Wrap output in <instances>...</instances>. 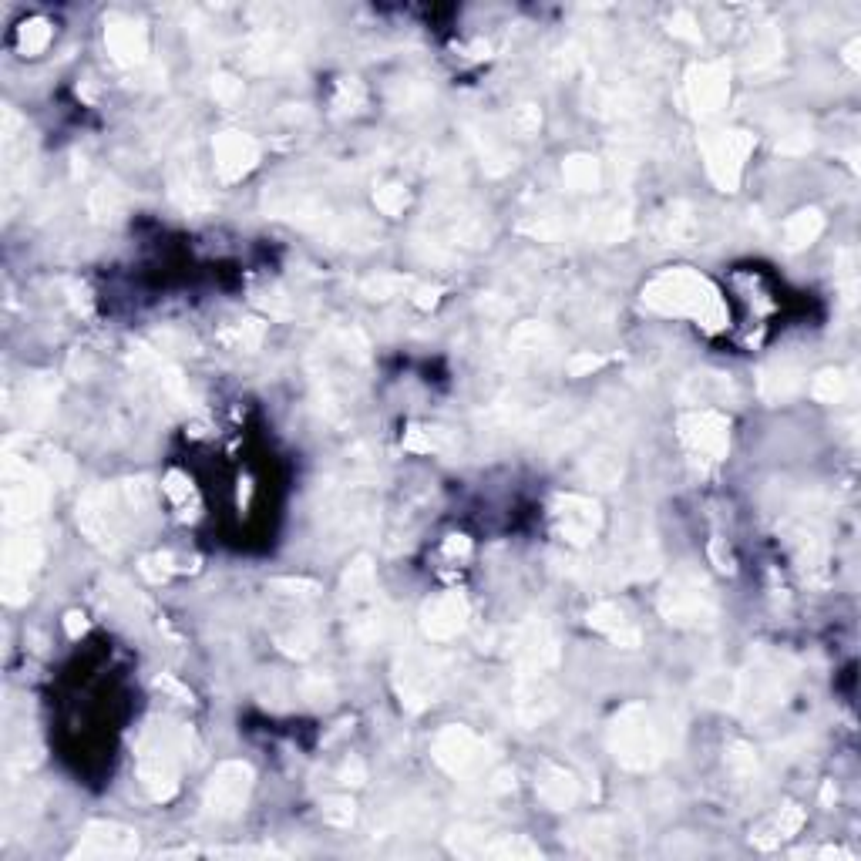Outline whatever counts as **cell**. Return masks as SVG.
<instances>
[{"label":"cell","mask_w":861,"mask_h":861,"mask_svg":"<svg viewBox=\"0 0 861 861\" xmlns=\"http://www.w3.org/2000/svg\"><path fill=\"white\" fill-rule=\"evenodd\" d=\"M609 751L623 767L646 771L656 767L670 751V730L646 703H629L609 727Z\"/></svg>","instance_id":"obj_1"},{"label":"cell","mask_w":861,"mask_h":861,"mask_svg":"<svg viewBox=\"0 0 861 861\" xmlns=\"http://www.w3.org/2000/svg\"><path fill=\"white\" fill-rule=\"evenodd\" d=\"M192 734L185 727H152L138 744V777L155 801H169L179 791V771L189 761Z\"/></svg>","instance_id":"obj_2"},{"label":"cell","mask_w":861,"mask_h":861,"mask_svg":"<svg viewBox=\"0 0 861 861\" xmlns=\"http://www.w3.org/2000/svg\"><path fill=\"white\" fill-rule=\"evenodd\" d=\"M643 300L653 310L663 313H680V317H697L707 327H720L724 323V307L714 286L693 270H670L646 286Z\"/></svg>","instance_id":"obj_3"},{"label":"cell","mask_w":861,"mask_h":861,"mask_svg":"<svg viewBox=\"0 0 861 861\" xmlns=\"http://www.w3.org/2000/svg\"><path fill=\"white\" fill-rule=\"evenodd\" d=\"M791 683V673L784 670L781 656L761 653L757 660L747 666L744 673L734 680V703L744 710L747 717H764L767 710H774L784 700Z\"/></svg>","instance_id":"obj_4"},{"label":"cell","mask_w":861,"mask_h":861,"mask_svg":"<svg viewBox=\"0 0 861 861\" xmlns=\"http://www.w3.org/2000/svg\"><path fill=\"white\" fill-rule=\"evenodd\" d=\"M660 613L677 626H710L717 616L714 589L697 572H680L660 592Z\"/></svg>","instance_id":"obj_5"},{"label":"cell","mask_w":861,"mask_h":861,"mask_svg":"<svg viewBox=\"0 0 861 861\" xmlns=\"http://www.w3.org/2000/svg\"><path fill=\"white\" fill-rule=\"evenodd\" d=\"M434 761L455 777H478L488 771V744L468 727H444L434 737Z\"/></svg>","instance_id":"obj_6"},{"label":"cell","mask_w":861,"mask_h":861,"mask_svg":"<svg viewBox=\"0 0 861 861\" xmlns=\"http://www.w3.org/2000/svg\"><path fill=\"white\" fill-rule=\"evenodd\" d=\"M44 562V542L37 539L31 529H24L21 535L7 539L4 545V596L7 603L17 606L31 596V576L37 572V566Z\"/></svg>","instance_id":"obj_7"},{"label":"cell","mask_w":861,"mask_h":861,"mask_svg":"<svg viewBox=\"0 0 861 861\" xmlns=\"http://www.w3.org/2000/svg\"><path fill=\"white\" fill-rule=\"evenodd\" d=\"M249 788H253V771L243 761H226L212 774L206 788V804L216 818H236L246 808Z\"/></svg>","instance_id":"obj_8"},{"label":"cell","mask_w":861,"mask_h":861,"mask_svg":"<svg viewBox=\"0 0 861 861\" xmlns=\"http://www.w3.org/2000/svg\"><path fill=\"white\" fill-rule=\"evenodd\" d=\"M515 656H518V670H522V677H545V673L559 663V640H555L552 626L542 623V619L525 623L522 629H518Z\"/></svg>","instance_id":"obj_9"},{"label":"cell","mask_w":861,"mask_h":861,"mask_svg":"<svg viewBox=\"0 0 861 861\" xmlns=\"http://www.w3.org/2000/svg\"><path fill=\"white\" fill-rule=\"evenodd\" d=\"M703 152H707V169L714 175V182L730 192L740 182V169H744V159L751 152V135L717 132L714 138L703 142Z\"/></svg>","instance_id":"obj_10"},{"label":"cell","mask_w":861,"mask_h":861,"mask_svg":"<svg viewBox=\"0 0 861 861\" xmlns=\"http://www.w3.org/2000/svg\"><path fill=\"white\" fill-rule=\"evenodd\" d=\"M680 434L690 444L693 455H703L707 461H720L727 451V418L714 407H700L680 418Z\"/></svg>","instance_id":"obj_11"},{"label":"cell","mask_w":861,"mask_h":861,"mask_svg":"<svg viewBox=\"0 0 861 861\" xmlns=\"http://www.w3.org/2000/svg\"><path fill=\"white\" fill-rule=\"evenodd\" d=\"M555 529L572 545H586L596 539L599 525H603V512L599 505L586 495H559L555 498Z\"/></svg>","instance_id":"obj_12"},{"label":"cell","mask_w":861,"mask_h":861,"mask_svg":"<svg viewBox=\"0 0 861 861\" xmlns=\"http://www.w3.org/2000/svg\"><path fill=\"white\" fill-rule=\"evenodd\" d=\"M438 687H441L438 666H434L424 653H407L401 666H397V690H401V697L411 703L414 710L434 703Z\"/></svg>","instance_id":"obj_13"},{"label":"cell","mask_w":861,"mask_h":861,"mask_svg":"<svg viewBox=\"0 0 861 861\" xmlns=\"http://www.w3.org/2000/svg\"><path fill=\"white\" fill-rule=\"evenodd\" d=\"M468 623V603L458 596V592H444V596L431 599L428 606L421 609V626L424 636L434 643H448L465 629Z\"/></svg>","instance_id":"obj_14"},{"label":"cell","mask_w":861,"mask_h":861,"mask_svg":"<svg viewBox=\"0 0 861 861\" xmlns=\"http://www.w3.org/2000/svg\"><path fill=\"white\" fill-rule=\"evenodd\" d=\"M135 851H138V835L132 828L95 821V825L85 828V835H81L74 855H81V858H122V855H135Z\"/></svg>","instance_id":"obj_15"},{"label":"cell","mask_w":861,"mask_h":861,"mask_svg":"<svg viewBox=\"0 0 861 861\" xmlns=\"http://www.w3.org/2000/svg\"><path fill=\"white\" fill-rule=\"evenodd\" d=\"M690 101L700 115H717L724 108V101L730 95V81H727V64H700V68L690 71Z\"/></svg>","instance_id":"obj_16"},{"label":"cell","mask_w":861,"mask_h":861,"mask_svg":"<svg viewBox=\"0 0 861 861\" xmlns=\"http://www.w3.org/2000/svg\"><path fill=\"white\" fill-rule=\"evenodd\" d=\"M212 155H216V172L226 182H233L256 165L259 145L243 132H222L216 135V142H212Z\"/></svg>","instance_id":"obj_17"},{"label":"cell","mask_w":861,"mask_h":861,"mask_svg":"<svg viewBox=\"0 0 861 861\" xmlns=\"http://www.w3.org/2000/svg\"><path fill=\"white\" fill-rule=\"evenodd\" d=\"M105 41L115 61L122 64H142L145 61V51H148V37H145V27L132 21V17H111L108 27H105Z\"/></svg>","instance_id":"obj_18"},{"label":"cell","mask_w":861,"mask_h":861,"mask_svg":"<svg viewBox=\"0 0 861 861\" xmlns=\"http://www.w3.org/2000/svg\"><path fill=\"white\" fill-rule=\"evenodd\" d=\"M535 794H539V801L549 804L552 811H566L579 798V781L566 771V767L545 764L539 777H535Z\"/></svg>","instance_id":"obj_19"},{"label":"cell","mask_w":861,"mask_h":861,"mask_svg":"<svg viewBox=\"0 0 861 861\" xmlns=\"http://www.w3.org/2000/svg\"><path fill=\"white\" fill-rule=\"evenodd\" d=\"M169 185H172V196L179 206L185 209H199L206 206V185L199 179V169H196V159L189 155H179L169 169Z\"/></svg>","instance_id":"obj_20"},{"label":"cell","mask_w":861,"mask_h":861,"mask_svg":"<svg viewBox=\"0 0 861 861\" xmlns=\"http://www.w3.org/2000/svg\"><path fill=\"white\" fill-rule=\"evenodd\" d=\"M589 626L599 629V633H606L609 640L619 643V646H636V643H640V629L629 623L626 609L616 606V603H599L589 613Z\"/></svg>","instance_id":"obj_21"},{"label":"cell","mask_w":861,"mask_h":861,"mask_svg":"<svg viewBox=\"0 0 861 861\" xmlns=\"http://www.w3.org/2000/svg\"><path fill=\"white\" fill-rule=\"evenodd\" d=\"M801 387V370L791 364H771L761 370V394L767 401H788L791 394H798Z\"/></svg>","instance_id":"obj_22"},{"label":"cell","mask_w":861,"mask_h":861,"mask_svg":"<svg viewBox=\"0 0 861 861\" xmlns=\"http://www.w3.org/2000/svg\"><path fill=\"white\" fill-rule=\"evenodd\" d=\"M562 179L576 192H596L599 182H603V172H599V162L589 159V155H572V159L562 165Z\"/></svg>","instance_id":"obj_23"},{"label":"cell","mask_w":861,"mask_h":861,"mask_svg":"<svg viewBox=\"0 0 861 861\" xmlns=\"http://www.w3.org/2000/svg\"><path fill=\"white\" fill-rule=\"evenodd\" d=\"M821 229H825L821 212L804 209V212H798V216L788 219V226H784V243H788V249H801V246L814 243V239L821 236Z\"/></svg>","instance_id":"obj_24"},{"label":"cell","mask_w":861,"mask_h":861,"mask_svg":"<svg viewBox=\"0 0 861 861\" xmlns=\"http://www.w3.org/2000/svg\"><path fill=\"white\" fill-rule=\"evenodd\" d=\"M586 478L599 488L619 485V478H623V458H619L616 451H596V455L586 461Z\"/></svg>","instance_id":"obj_25"},{"label":"cell","mask_w":861,"mask_h":861,"mask_svg":"<svg viewBox=\"0 0 861 861\" xmlns=\"http://www.w3.org/2000/svg\"><path fill=\"white\" fill-rule=\"evenodd\" d=\"M693 236H697V219H693V212L683 206V202H677V206L663 216V239L670 246H683V243H690Z\"/></svg>","instance_id":"obj_26"},{"label":"cell","mask_w":861,"mask_h":861,"mask_svg":"<svg viewBox=\"0 0 861 861\" xmlns=\"http://www.w3.org/2000/svg\"><path fill=\"white\" fill-rule=\"evenodd\" d=\"M801 825H804V814H801V808H794V804H788V808H781V814H777V818H774L764 831H757L754 838L761 841V845H777V841L791 838Z\"/></svg>","instance_id":"obj_27"},{"label":"cell","mask_w":861,"mask_h":861,"mask_svg":"<svg viewBox=\"0 0 861 861\" xmlns=\"http://www.w3.org/2000/svg\"><path fill=\"white\" fill-rule=\"evenodd\" d=\"M576 841L586 851H592V855H606V851H613V828L603 818L582 821L576 828Z\"/></svg>","instance_id":"obj_28"},{"label":"cell","mask_w":861,"mask_h":861,"mask_svg":"<svg viewBox=\"0 0 861 861\" xmlns=\"http://www.w3.org/2000/svg\"><path fill=\"white\" fill-rule=\"evenodd\" d=\"M374 582L377 579H374V566H370V559H357L344 576V592L350 599H367L370 592H374Z\"/></svg>","instance_id":"obj_29"},{"label":"cell","mask_w":861,"mask_h":861,"mask_svg":"<svg viewBox=\"0 0 861 861\" xmlns=\"http://www.w3.org/2000/svg\"><path fill=\"white\" fill-rule=\"evenodd\" d=\"M811 394L818 397V401L835 404V401H841V397L848 394V377L841 374V370H821V374L814 377V384H811Z\"/></svg>","instance_id":"obj_30"},{"label":"cell","mask_w":861,"mask_h":861,"mask_svg":"<svg viewBox=\"0 0 861 861\" xmlns=\"http://www.w3.org/2000/svg\"><path fill=\"white\" fill-rule=\"evenodd\" d=\"M481 855H488V858H532V855H539V851H535L525 838L498 835L495 841H488Z\"/></svg>","instance_id":"obj_31"},{"label":"cell","mask_w":861,"mask_h":861,"mask_svg":"<svg viewBox=\"0 0 861 861\" xmlns=\"http://www.w3.org/2000/svg\"><path fill=\"white\" fill-rule=\"evenodd\" d=\"M51 41V24L48 21H27L21 31H17V48H21L24 54H37L41 48H48Z\"/></svg>","instance_id":"obj_32"},{"label":"cell","mask_w":861,"mask_h":861,"mask_svg":"<svg viewBox=\"0 0 861 861\" xmlns=\"http://www.w3.org/2000/svg\"><path fill=\"white\" fill-rule=\"evenodd\" d=\"M118 209H122V192H118V185H98V189L91 192V216L111 219Z\"/></svg>","instance_id":"obj_33"},{"label":"cell","mask_w":861,"mask_h":861,"mask_svg":"<svg viewBox=\"0 0 861 861\" xmlns=\"http://www.w3.org/2000/svg\"><path fill=\"white\" fill-rule=\"evenodd\" d=\"M411 280H404V276H374V280L364 283V293L367 296H394L397 290H411Z\"/></svg>","instance_id":"obj_34"},{"label":"cell","mask_w":861,"mask_h":861,"mask_svg":"<svg viewBox=\"0 0 861 861\" xmlns=\"http://www.w3.org/2000/svg\"><path fill=\"white\" fill-rule=\"evenodd\" d=\"M226 340L233 347H243V350H249V347H256L259 340H263V327H259L256 320H246V323H239V327H233L226 333Z\"/></svg>","instance_id":"obj_35"},{"label":"cell","mask_w":861,"mask_h":861,"mask_svg":"<svg viewBox=\"0 0 861 861\" xmlns=\"http://www.w3.org/2000/svg\"><path fill=\"white\" fill-rule=\"evenodd\" d=\"M374 199H377V209L387 212V216H397V212H404V206H407V192L401 189V185H384Z\"/></svg>","instance_id":"obj_36"},{"label":"cell","mask_w":861,"mask_h":861,"mask_svg":"<svg viewBox=\"0 0 861 861\" xmlns=\"http://www.w3.org/2000/svg\"><path fill=\"white\" fill-rule=\"evenodd\" d=\"M777 54H781V41H777V34H774V31H764V34L754 41V48H751V61H754V64H767V61H774Z\"/></svg>","instance_id":"obj_37"},{"label":"cell","mask_w":861,"mask_h":861,"mask_svg":"<svg viewBox=\"0 0 861 861\" xmlns=\"http://www.w3.org/2000/svg\"><path fill=\"white\" fill-rule=\"evenodd\" d=\"M323 818H327L330 825H350V821H354V801H350V798H330L327 808H323Z\"/></svg>","instance_id":"obj_38"},{"label":"cell","mask_w":861,"mask_h":861,"mask_svg":"<svg viewBox=\"0 0 861 861\" xmlns=\"http://www.w3.org/2000/svg\"><path fill=\"white\" fill-rule=\"evenodd\" d=\"M212 95H216L219 101H236L239 95H243V81L229 78V74H219V78L212 81Z\"/></svg>","instance_id":"obj_39"},{"label":"cell","mask_w":861,"mask_h":861,"mask_svg":"<svg viewBox=\"0 0 861 861\" xmlns=\"http://www.w3.org/2000/svg\"><path fill=\"white\" fill-rule=\"evenodd\" d=\"M539 122H542V115H539V108H532V105L515 108V115H512V125L518 128V132H535Z\"/></svg>","instance_id":"obj_40"},{"label":"cell","mask_w":861,"mask_h":861,"mask_svg":"<svg viewBox=\"0 0 861 861\" xmlns=\"http://www.w3.org/2000/svg\"><path fill=\"white\" fill-rule=\"evenodd\" d=\"M670 24H673V27H670L673 34L687 37V41H700V31H697V24H693V17H690V14H673V21H670Z\"/></svg>","instance_id":"obj_41"},{"label":"cell","mask_w":861,"mask_h":861,"mask_svg":"<svg viewBox=\"0 0 861 861\" xmlns=\"http://www.w3.org/2000/svg\"><path fill=\"white\" fill-rule=\"evenodd\" d=\"M596 367H603V360L599 357H589V354H579V357H572V364H569V374H586V370H596Z\"/></svg>","instance_id":"obj_42"},{"label":"cell","mask_w":861,"mask_h":861,"mask_svg":"<svg viewBox=\"0 0 861 861\" xmlns=\"http://www.w3.org/2000/svg\"><path fill=\"white\" fill-rule=\"evenodd\" d=\"M165 492H169L175 502H185V498L192 495V488L185 485V478L182 475H169V485H165Z\"/></svg>","instance_id":"obj_43"}]
</instances>
